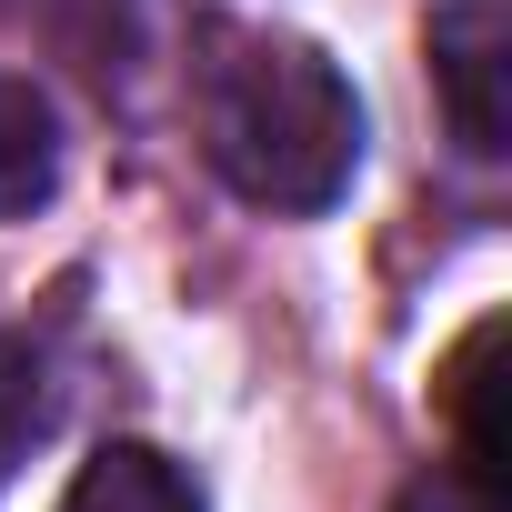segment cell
<instances>
[{"label": "cell", "instance_id": "cell-3", "mask_svg": "<svg viewBox=\"0 0 512 512\" xmlns=\"http://www.w3.org/2000/svg\"><path fill=\"white\" fill-rule=\"evenodd\" d=\"M442 402H452V442H462V482H482L492 502H512V462H502V312H482L452 362H442Z\"/></svg>", "mask_w": 512, "mask_h": 512}, {"label": "cell", "instance_id": "cell-2", "mask_svg": "<svg viewBox=\"0 0 512 512\" xmlns=\"http://www.w3.org/2000/svg\"><path fill=\"white\" fill-rule=\"evenodd\" d=\"M432 71H442L452 141L472 161H502V141H512V21H502V0H442L432 11Z\"/></svg>", "mask_w": 512, "mask_h": 512}, {"label": "cell", "instance_id": "cell-5", "mask_svg": "<svg viewBox=\"0 0 512 512\" xmlns=\"http://www.w3.org/2000/svg\"><path fill=\"white\" fill-rule=\"evenodd\" d=\"M61 191V111L0 71V221H31Z\"/></svg>", "mask_w": 512, "mask_h": 512}, {"label": "cell", "instance_id": "cell-6", "mask_svg": "<svg viewBox=\"0 0 512 512\" xmlns=\"http://www.w3.org/2000/svg\"><path fill=\"white\" fill-rule=\"evenodd\" d=\"M392 512H502V502H492L482 482H462V472H422V482H412Z\"/></svg>", "mask_w": 512, "mask_h": 512}, {"label": "cell", "instance_id": "cell-1", "mask_svg": "<svg viewBox=\"0 0 512 512\" xmlns=\"http://www.w3.org/2000/svg\"><path fill=\"white\" fill-rule=\"evenodd\" d=\"M201 141L251 211H332L362 171V101L302 31H221L201 61Z\"/></svg>", "mask_w": 512, "mask_h": 512}, {"label": "cell", "instance_id": "cell-4", "mask_svg": "<svg viewBox=\"0 0 512 512\" xmlns=\"http://www.w3.org/2000/svg\"><path fill=\"white\" fill-rule=\"evenodd\" d=\"M61 512H201V492H191V472H181L171 452H151V442H101V452L71 472Z\"/></svg>", "mask_w": 512, "mask_h": 512}]
</instances>
